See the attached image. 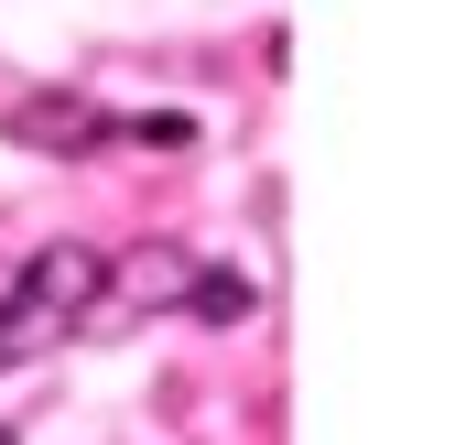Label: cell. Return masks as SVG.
<instances>
[{"label": "cell", "mask_w": 466, "mask_h": 445, "mask_svg": "<svg viewBox=\"0 0 466 445\" xmlns=\"http://www.w3.org/2000/svg\"><path fill=\"white\" fill-rule=\"evenodd\" d=\"M185 283H196V250H174V239H141L130 261H109V272H98V305H87V326L163 316V305H185Z\"/></svg>", "instance_id": "6da1fadb"}, {"label": "cell", "mask_w": 466, "mask_h": 445, "mask_svg": "<svg viewBox=\"0 0 466 445\" xmlns=\"http://www.w3.org/2000/svg\"><path fill=\"white\" fill-rule=\"evenodd\" d=\"M98 272H109V261H98L87 239H55V250H33V272H11V283H22L33 305H55L66 326H87V305H98Z\"/></svg>", "instance_id": "7a4b0ae2"}, {"label": "cell", "mask_w": 466, "mask_h": 445, "mask_svg": "<svg viewBox=\"0 0 466 445\" xmlns=\"http://www.w3.org/2000/svg\"><path fill=\"white\" fill-rule=\"evenodd\" d=\"M11 141H22V152H87V141H109V109H98V98L44 88V98H22V109H11Z\"/></svg>", "instance_id": "3957f363"}, {"label": "cell", "mask_w": 466, "mask_h": 445, "mask_svg": "<svg viewBox=\"0 0 466 445\" xmlns=\"http://www.w3.org/2000/svg\"><path fill=\"white\" fill-rule=\"evenodd\" d=\"M185 305H196L207 326H249V316H260V283H249V272H207V261H196Z\"/></svg>", "instance_id": "277c9868"}, {"label": "cell", "mask_w": 466, "mask_h": 445, "mask_svg": "<svg viewBox=\"0 0 466 445\" xmlns=\"http://www.w3.org/2000/svg\"><path fill=\"white\" fill-rule=\"evenodd\" d=\"M0 445H22V435H11V424H0Z\"/></svg>", "instance_id": "5b68a950"}]
</instances>
